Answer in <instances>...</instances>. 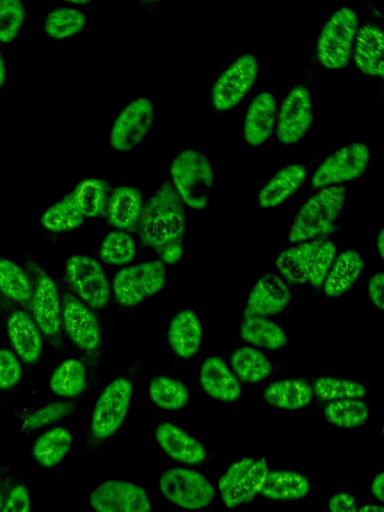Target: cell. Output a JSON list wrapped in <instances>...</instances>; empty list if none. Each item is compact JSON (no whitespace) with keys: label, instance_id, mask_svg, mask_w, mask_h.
I'll use <instances>...</instances> for the list:
<instances>
[{"label":"cell","instance_id":"1","mask_svg":"<svg viewBox=\"0 0 384 512\" xmlns=\"http://www.w3.org/2000/svg\"><path fill=\"white\" fill-rule=\"evenodd\" d=\"M137 230L142 245L154 249L171 241L183 240L185 206L171 181H164L143 203Z\"/></svg>","mask_w":384,"mask_h":512},{"label":"cell","instance_id":"2","mask_svg":"<svg viewBox=\"0 0 384 512\" xmlns=\"http://www.w3.org/2000/svg\"><path fill=\"white\" fill-rule=\"evenodd\" d=\"M61 297L62 330L73 346L84 356L90 381H94L102 356L103 337L95 313L63 283Z\"/></svg>","mask_w":384,"mask_h":512},{"label":"cell","instance_id":"3","mask_svg":"<svg viewBox=\"0 0 384 512\" xmlns=\"http://www.w3.org/2000/svg\"><path fill=\"white\" fill-rule=\"evenodd\" d=\"M133 395V378L121 375L111 381L97 398L81 454L96 452L123 424Z\"/></svg>","mask_w":384,"mask_h":512},{"label":"cell","instance_id":"4","mask_svg":"<svg viewBox=\"0 0 384 512\" xmlns=\"http://www.w3.org/2000/svg\"><path fill=\"white\" fill-rule=\"evenodd\" d=\"M23 266L31 282L30 313L49 344L55 350L64 351L59 286L32 255H24Z\"/></svg>","mask_w":384,"mask_h":512},{"label":"cell","instance_id":"5","mask_svg":"<svg viewBox=\"0 0 384 512\" xmlns=\"http://www.w3.org/2000/svg\"><path fill=\"white\" fill-rule=\"evenodd\" d=\"M347 190L341 185L322 188L300 207L288 232L291 243L327 237L337 229Z\"/></svg>","mask_w":384,"mask_h":512},{"label":"cell","instance_id":"6","mask_svg":"<svg viewBox=\"0 0 384 512\" xmlns=\"http://www.w3.org/2000/svg\"><path fill=\"white\" fill-rule=\"evenodd\" d=\"M172 184L184 203L206 207L213 187V169L208 158L195 149L179 152L170 164Z\"/></svg>","mask_w":384,"mask_h":512},{"label":"cell","instance_id":"7","mask_svg":"<svg viewBox=\"0 0 384 512\" xmlns=\"http://www.w3.org/2000/svg\"><path fill=\"white\" fill-rule=\"evenodd\" d=\"M358 16L348 7L336 10L324 24L316 44V57L326 68H344L352 55Z\"/></svg>","mask_w":384,"mask_h":512},{"label":"cell","instance_id":"8","mask_svg":"<svg viewBox=\"0 0 384 512\" xmlns=\"http://www.w3.org/2000/svg\"><path fill=\"white\" fill-rule=\"evenodd\" d=\"M166 282L165 265L159 260L146 261L119 270L112 291L118 305L132 307L160 292Z\"/></svg>","mask_w":384,"mask_h":512},{"label":"cell","instance_id":"9","mask_svg":"<svg viewBox=\"0 0 384 512\" xmlns=\"http://www.w3.org/2000/svg\"><path fill=\"white\" fill-rule=\"evenodd\" d=\"M0 319L17 356L36 364L43 353V335L31 313L0 294Z\"/></svg>","mask_w":384,"mask_h":512},{"label":"cell","instance_id":"10","mask_svg":"<svg viewBox=\"0 0 384 512\" xmlns=\"http://www.w3.org/2000/svg\"><path fill=\"white\" fill-rule=\"evenodd\" d=\"M268 471L265 457H243L233 462L218 482L223 504L235 508L252 501L259 494Z\"/></svg>","mask_w":384,"mask_h":512},{"label":"cell","instance_id":"11","mask_svg":"<svg viewBox=\"0 0 384 512\" xmlns=\"http://www.w3.org/2000/svg\"><path fill=\"white\" fill-rule=\"evenodd\" d=\"M158 486L166 500L187 510L203 509L215 498L213 484L202 473L189 468L166 469Z\"/></svg>","mask_w":384,"mask_h":512},{"label":"cell","instance_id":"12","mask_svg":"<svg viewBox=\"0 0 384 512\" xmlns=\"http://www.w3.org/2000/svg\"><path fill=\"white\" fill-rule=\"evenodd\" d=\"M68 288L90 308L107 306L111 299V288L102 266L85 255L69 257L65 265Z\"/></svg>","mask_w":384,"mask_h":512},{"label":"cell","instance_id":"13","mask_svg":"<svg viewBox=\"0 0 384 512\" xmlns=\"http://www.w3.org/2000/svg\"><path fill=\"white\" fill-rule=\"evenodd\" d=\"M259 64L252 54L234 60L216 79L211 90V103L217 111L237 106L254 85Z\"/></svg>","mask_w":384,"mask_h":512},{"label":"cell","instance_id":"14","mask_svg":"<svg viewBox=\"0 0 384 512\" xmlns=\"http://www.w3.org/2000/svg\"><path fill=\"white\" fill-rule=\"evenodd\" d=\"M370 162V150L363 143H350L330 154L314 172L311 187L324 188L361 176Z\"/></svg>","mask_w":384,"mask_h":512},{"label":"cell","instance_id":"15","mask_svg":"<svg viewBox=\"0 0 384 512\" xmlns=\"http://www.w3.org/2000/svg\"><path fill=\"white\" fill-rule=\"evenodd\" d=\"M154 119V105L141 96L126 104L116 116L109 134L111 146L126 151L139 144L148 133Z\"/></svg>","mask_w":384,"mask_h":512},{"label":"cell","instance_id":"16","mask_svg":"<svg viewBox=\"0 0 384 512\" xmlns=\"http://www.w3.org/2000/svg\"><path fill=\"white\" fill-rule=\"evenodd\" d=\"M95 512H151L147 492L141 486L124 480H107L89 494Z\"/></svg>","mask_w":384,"mask_h":512},{"label":"cell","instance_id":"17","mask_svg":"<svg viewBox=\"0 0 384 512\" xmlns=\"http://www.w3.org/2000/svg\"><path fill=\"white\" fill-rule=\"evenodd\" d=\"M313 107L309 90L294 86L285 96L277 114V136L283 144L300 141L311 126Z\"/></svg>","mask_w":384,"mask_h":512},{"label":"cell","instance_id":"18","mask_svg":"<svg viewBox=\"0 0 384 512\" xmlns=\"http://www.w3.org/2000/svg\"><path fill=\"white\" fill-rule=\"evenodd\" d=\"M292 292L286 282L274 273H265L253 285L246 302L244 316H272L286 309Z\"/></svg>","mask_w":384,"mask_h":512},{"label":"cell","instance_id":"19","mask_svg":"<svg viewBox=\"0 0 384 512\" xmlns=\"http://www.w3.org/2000/svg\"><path fill=\"white\" fill-rule=\"evenodd\" d=\"M160 448L173 460L198 465L207 461L205 447L185 430L170 422H161L155 430Z\"/></svg>","mask_w":384,"mask_h":512},{"label":"cell","instance_id":"20","mask_svg":"<svg viewBox=\"0 0 384 512\" xmlns=\"http://www.w3.org/2000/svg\"><path fill=\"white\" fill-rule=\"evenodd\" d=\"M199 383L207 395L221 402H234L241 396V382L218 356L208 357L202 363Z\"/></svg>","mask_w":384,"mask_h":512},{"label":"cell","instance_id":"21","mask_svg":"<svg viewBox=\"0 0 384 512\" xmlns=\"http://www.w3.org/2000/svg\"><path fill=\"white\" fill-rule=\"evenodd\" d=\"M277 121V102L270 92L259 93L250 103L243 123V136L253 146L264 143Z\"/></svg>","mask_w":384,"mask_h":512},{"label":"cell","instance_id":"22","mask_svg":"<svg viewBox=\"0 0 384 512\" xmlns=\"http://www.w3.org/2000/svg\"><path fill=\"white\" fill-rule=\"evenodd\" d=\"M141 191L130 185H119L109 194L105 214L108 222L121 230L134 231L143 207Z\"/></svg>","mask_w":384,"mask_h":512},{"label":"cell","instance_id":"23","mask_svg":"<svg viewBox=\"0 0 384 512\" xmlns=\"http://www.w3.org/2000/svg\"><path fill=\"white\" fill-rule=\"evenodd\" d=\"M202 335L201 321L190 309H183L176 313L167 331L170 348L181 359H190L197 354Z\"/></svg>","mask_w":384,"mask_h":512},{"label":"cell","instance_id":"24","mask_svg":"<svg viewBox=\"0 0 384 512\" xmlns=\"http://www.w3.org/2000/svg\"><path fill=\"white\" fill-rule=\"evenodd\" d=\"M352 54L354 63L360 71L372 76H382L384 72L382 30L372 23L362 25L357 31Z\"/></svg>","mask_w":384,"mask_h":512},{"label":"cell","instance_id":"25","mask_svg":"<svg viewBox=\"0 0 384 512\" xmlns=\"http://www.w3.org/2000/svg\"><path fill=\"white\" fill-rule=\"evenodd\" d=\"M364 260L355 249L342 251L335 260L322 285L323 293L331 298L342 296L360 278L364 270Z\"/></svg>","mask_w":384,"mask_h":512},{"label":"cell","instance_id":"26","mask_svg":"<svg viewBox=\"0 0 384 512\" xmlns=\"http://www.w3.org/2000/svg\"><path fill=\"white\" fill-rule=\"evenodd\" d=\"M327 237L296 243L284 249L276 258L275 265L280 274L291 284L307 282L312 257Z\"/></svg>","mask_w":384,"mask_h":512},{"label":"cell","instance_id":"27","mask_svg":"<svg viewBox=\"0 0 384 512\" xmlns=\"http://www.w3.org/2000/svg\"><path fill=\"white\" fill-rule=\"evenodd\" d=\"M311 490L309 479L296 471L269 470L259 494L278 501H295L305 498Z\"/></svg>","mask_w":384,"mask_h":512},{"label":"cell","instance_id":"28","mask_svg":"<svg viewBox=\"0 0 384 512\" xmlns=\"http://www.w3.org/2000/svg\"><path fill=\"white\" fill-rule=\"evenodd\" d=\"M263 398L274 408L298 410L308 406L314 394L312 385L306 380L289 378L270 383L263 391Z\"/></svg>","mask_w":384,"mask_h":512},{"label":"cell","instance_id":"29","mask_svg":"<svg viewBox=\"0 0 384 512\" xmlns=\"http://www.w3.org/2000/svg\"><path fill=\"white\" fill-rule=\"evenodd\" d=\"M306 176L307 168L302 164L283 167L260 190L259 206L262 208L278 206L300 188Z\"/></svg>","mask_w":384,"mask_h":512},{"label":"cell","instance_id":"30","mask_svg":"<svg viewBox=\"0 0 384 512\" xmlns=\"http://www.w3.org/2000/svg\"><path fill=\"white\" fill-rule=\"evenodd\" d=\"M89 382L86 364L81 360L69 358L55 368L50 377L49 387L54 394L73 399L87 389Z\"/></svg>","mask_w":384,"mask_h":512},{"label":"cell","instance_id":"31","mask_svg":"<svg viewBox=\"0 0 384 512\" xmlns=\"http://www.w3.org/2000/svg\"><path fill=\"white\" fill-rule=\"evenodd\" d=\"M72 443L73 438L68 429L55 427L45 431L34 441L30 455L39 466L51 468L63 460Z\"/></svg>","mask_w":384,"mask_h":512},{"label":"cell","instance_id":"32","mask_svg":"<svg viewBox=\"0 0 384 512\" xmlns=\"http://www.w3.org/2000/svg\"><path fill=\"white\" fill-rule=\"evenodd\" d=\"M239 334L246 342L268 350H278L288 343L285 330L262 316H244Z\"/></svg>","mask_w":384,"mask_h":512},{"label":"cell","instance_id":"33","mask_svg":"<svg viewBox=\"0 0 384 512\" xmlns=\"http://www.w3.org/2000/svg\"><path fill=\"white\" fill-rule=\"evenodd\" d=\"M230 364L238 380L246 384L259 383L273 371V364L267 356L251 346L235 349L231 354Z\"/></svg>","mask_w":384,"mask_h":512},{"label":"cell","instance_id":"34","mask_svg":"<svg viewBox=\"0 0 384 512\" xmlns=\"http://www.w3.org/2000/svg\"><path fill=\"white\" fill-rule=\"evenodd\" d=\"M0 294L30 312L31 282L25 269L0 255Z\"/></svg>","mask_w":384,"mask_h":512},{"label":"cell","instance_id":"35","mask_svg":"<svg viewBox=\"0 0 384 512\" xmlns=\"http://www.w3.org/2000/svg\"><path fill=\"white\" fill-rule=\"evenodd\" d=\"M77 404L74 401H53L37 407H26L17 411L21 419L20 430L29 434L74 414Z\"/></svg>","mask_w":384,"mask_h":512},{"label":"cell","instance_id":"36","mask_svg":"<svg viewBox=\"0 0 384 512\" xmlns=\"http://www.w3.org/2000/svg\"><path fill=\"white\" fill-rule=\"evenodd\" d=\"M71 194L84 217H96L105 213L109 184L96 177L84 178L76 184Z\"/></svg>","mask_w":384,"mask_h":512},{"label":"cell","instance_id":"37","mask_svg":"<svg viewBox=\"0 0 384 512\" xmlns=\"http://www.w3.org/2000/svg\"><path fill=\"white\" fill-rule=\"evenodd\" d=\"M148 395L150 401L164 410H180L190 400L187 386L180 380L165 376H154L149 383Z\"/></svg>","mask_w":384,"mask_h":512},{"label":"cell","instance_id":"38","mask_svg":"<svg viewBox=\"0 0 384 512\" xmlns=\"http://www.w3.org/2000/svg\"><path fill=\"white\" fill-rule=\"evenodd\" d=\"M84 218L70 192L44 211L40 224L48 231L65 232L79 227Z\"/></svg>","mask_w":384,"mask_h":512},{"label":"cell","instance_id":"39","mask_svg":"<svg viewBox=\"0 0 384 512\" xmlns=\"http://www.w3.org/2000/svg\"><path fill=\"white\" fill-rule=\"evenodd\" d=\"M324 417L336 427L357 428L368 420L369 407L361 399L331 401L324 408Z\"/></svg>","mask_w":384,"mask_h":512},{"label":"cell","instance_id":"40","mask_svg":"<svg viewBox=\"0 0 384 512\" xmlns=\"http://www.w3.org/2000/svg\"><path fill=\"white\" fill-rule=\"evenodd\" d=\"M85 13L73 6H58L45 17L46 33L56 39L67 38L80 32L86 25Z\"/></svg>","mask_w":384,"mask_h":512},{"label":"cell","instance_id":"41","mask_svg":"<svg viewBox=\"0 0 384 512\" xmlns=\"http://www.w3.org/2000/svg\"><path fill=\"white\" fill-rule=\"evenodd\" d=\"M312 390L319 400L328 402L362 399L367 393L366 387L358 381L330 376L317 378L312 385Z\"/></svg>","mask_w":384,"mask_h":512},{"label":"cell","instance_id":"42","mask_svg":"<svg viewBox=\"0 0 384 512\" xmlns=\"http://www.w3.org/2000/svg\"><path fill=\"white\" fill-rule=\"evenodd\" d=\"M136 251L134 239L121 230L108 233L99 247L100 258L112 265L129 263L134 259Z\"/></svg>","mask_w":384,"mask_h":512},{"label":"cell","instance_id":"43","mask_svg":"<svg viewBox=\"0 0 384 512\" xmlns=\"http://www.w3.org/2000/svg\"><path fill=\"white\" fill-rule=\"evenodd\" d=\"M26 16L20 0H0V41L9 42L19 33Z\"/></svg>","mask_w":384,"mask_h":512},{"label":"cell","instance_id":"44","mask_svg":"<svg viewBox=\"0 0 384 512\" xmlns=\"http://www.w3.org/2000/svg\"><path fill=\"white\" fill-rule=\"evenodd\" d=\"M336 244L332 240L325 239L314 253L307 282L316 289L322 287L326 276L336 257Z\"/></svg>","mask_w":384,"mask_h":512},{"label":"cell","instance_id":"45","mask_svg":"<svg viewBox=\"0 0 384 512\" xmlns=\"http://www.w3.org/2000/svg\"><path fill=\"white\" fill-rule=\"evenodd\" d=\"M22 378V367L17 356L7 348H0V391L15 388Z\"/></svg>","mask_w":384,"mask_h":512},{"label":"cell","instance_id":"46","mask_svg":"<svg viewBox=\"0 0 384 512\" xmlns=\"http://www.w3.org/2000/svg\"><path fill=\"white\" fill-rule=\"evenodd\" d=\"M32 504L28 487L21 477H15L1 512H31Z\"/></svg>","mask_w":384,"mask_h":512},{"label":"cell","instance_id":"47","mask_svg":"<svg viewBox=\"0 0 384 512\" xmlns=\"http://www.w3.org/2000/svg\"><path fill=\"white\" fill-rule=\"evenodd\" d=\"M367 293L372 304L383 311L384 307V274L382 271L374 273L368 280Z\"/></svg>","mask_w":384,"mask_h":512},{"label":"cell","instance_id":"48","mask_svg":"<svg viewBox=\"0 0 384 512\" xmlns=\"http://www.w3.org/2000/svg\"><path fill=\"white\" fill-rule=\"evenodd\" d=\"M329 512H358L355 497L347 492H338L328 500Z\"/></svg>","mask_w":384,"mask_h":512},{"label":"cell","instance_id":"49","mask_svg":"<svg viewBox=\"0 0 384 512\" xmlns=\"http://www.w3.org/2000/svg\"><path fill=\"white\" fill-rule=\"evenodd\" d=\"M159 257V261L163 264H175L183 256L184 247L183 240H175L168 242L155 249Z\"/></svg>","mask_w":384,"mask_h":512},{"label":"cell","instance_id":"50","mask_svg":"<svg viewBox=\"0 0 384 512\" xmlns=\"http://www.w3.org/2000/svg\"><path fill=\"white\" fill-rule=\"evenodd\" d=\"M15 476L9 463H0V512L6 502Z\"/></svg>","mask_w":384,"mask_h":512},{"label":"cell","instance_id":"51","mask_svg":"<svg viewBox=\"0 0 384 512\" xmlns=\"http://www.w3.org/2000/svg\"><path fill=\"white\" fill-rule=\"evenodd\" d=\"M370 490L373 497L380 503L384 500V473L376 474L371 482Z\"/></svg>","mask_w":384,"mask_h":512},{"label":"cell","instance_id":"52","mask_svg":"<svg viewBox=\"0 0 384 512\" xmlns=\"http://www.w3.org/2000/svg\"><path fill=\"white\" fill-rule=\"evenodd\" d=\"M376 249L381 259L384 257V232L381 229L376 239Z\"/></svg>","mask_w":384,"mask_h":512},{"label":"cell","instance_id":"53","mask_svg":"<svg viewBox=\"0 0 384 512\" xmlns=\"http://www.w3.org/2000/svg\"><path fill=\"white\" fill-rule=\"evenodd\" d=\"M7 79V67L4 60V57L2 55V52L0 50V87L4 85Z\"/></svg>","mask_w":384,"mask_h":512},{"label":"cell","instance_id":"54","mask_svg":"<svg viewBox=\"0 0 384 512\" xmlns=\"http://www.w3.org/2000/svg\"><path fill=\"white\" fill-rule=\"evenodd\" d=\"M358 512H384L381 504H365L358 508Z\"/></svg>","mask_w":384,"mask_h":512}]
</instances>
